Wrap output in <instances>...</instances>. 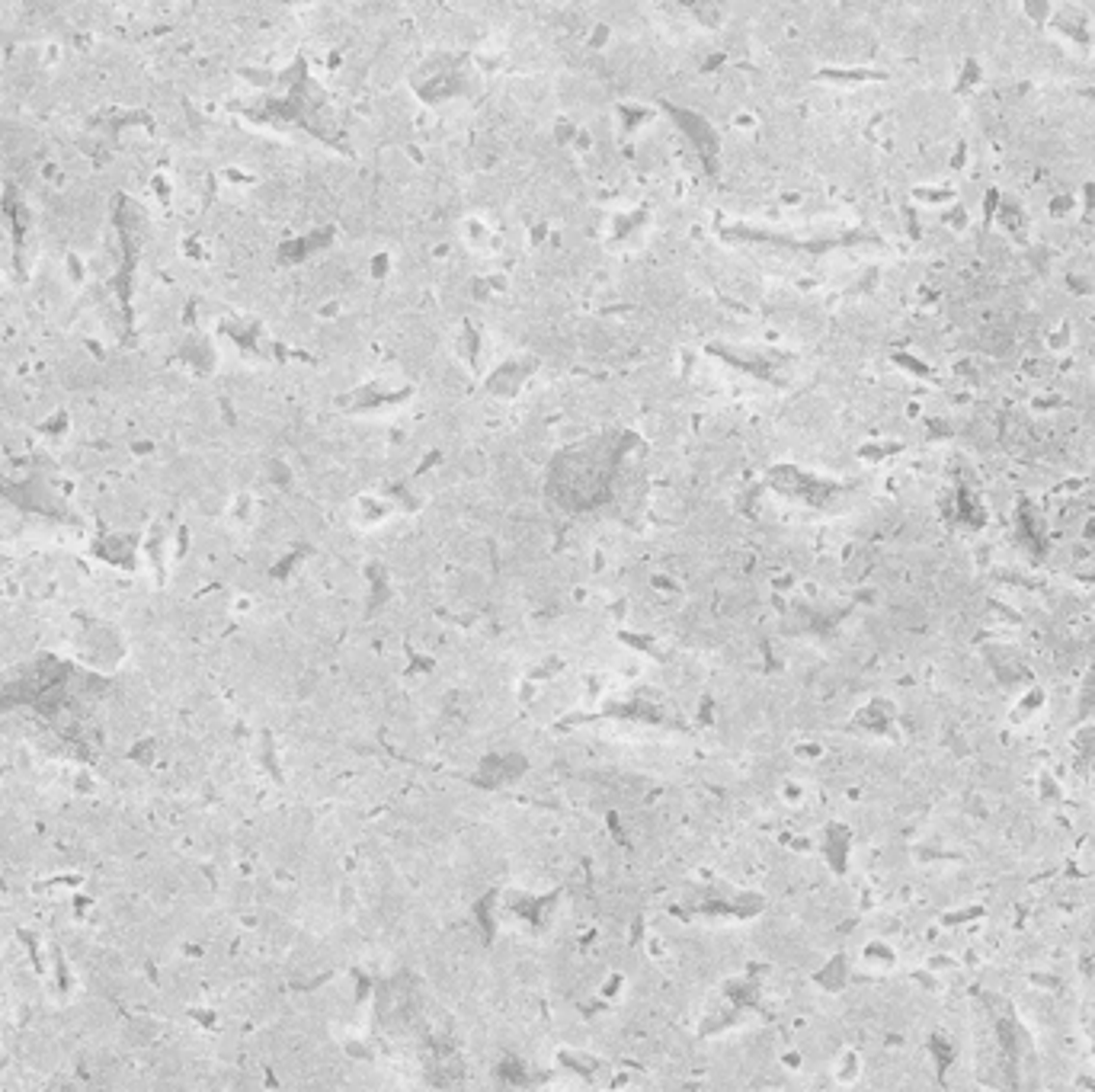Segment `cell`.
<instances>
[{"label": "cell", "instance_id": "obj_1", "mask_svg": "<svg viewBox=\"0 0 1095 1092\" xmlns=\"http://www.w3.org/2000/svg\"><path fill=\"white\" fill-rule=\"evenodd\" d=\"M679 4L686 7V10H692V14H696L698 19H708V23H715L721 0H679Z\"/></svg>", "mask_w": 1095, "mask_h": 1092}]
</instances>
